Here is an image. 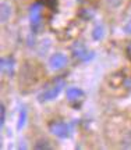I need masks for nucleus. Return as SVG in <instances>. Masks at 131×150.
Here are the masks:
<instances>
[{
    "label": "nucleus",
    "instance_id": "obj_4",
    "mask_svg": "<svg viewBox=\"0 0 131 150\" xmlns=\"http://www.w3.org/2000/svg\"><path fill=\"white\" fill-rule=\"evenodd\" d=\"M73 54H74V57H77L81 61H89V60L93 59V52H88L85 46L81 43H78L73 47Z\"/></svg>",
    "mask_w": 131,
    "mask_h": 150
},
{
    "label": "nucleus",
    "instance_id": "obj_1",
    "mask_svg": "<svg viewBox=\"0 0 131 150\" xmlns=\"http://www.w3.org/2000/svg\"><path fill=\"white\" fill-rule=\"evenodd\" d=\"M63 88H64V79H61V78H57L52 82V85L49 88H46L45 91H42L41 93L38 95V100L41 103L43 102H52V100H55L56 97L59 96L63 91Z\"/></svg>",
    "mask_w": 131,
    "mask_h": 150
},
{
    "label": "nucleus",
    "instance_id": "obj_16",
    "mask_svg": "<svg viewBox=\"0 0 131 150\" xmlns=\"http://www.w3.org/2000/svg\"><path fill=\"white\" fill-rule=\"evenodd\" d=\"M78 1H82V0H78Z\"/></svg>",
    "mask_w": 131,
    "mask_h": 150
},
{
    "label": "nucleus",
    "instance_id": "obj_12",
    "mask_svg": "<svg viewBox=\"0 0 131 150\" xmlns=\"http://www.w3.org/2000/svg\"><path fill=\"white\" fill-rule=\"evenodd\" d=\"M6 122V107L4 104L0 106V127H3Z\"/></svg>",
    "mask_w": 131,
    "mask_h": 150
},
{
    "label": "nucleus",
    "instance_id": "obj_11",
    "mask_svg": "<svg viewBox=\"0 0 131 150\" xmlns=\"http://www.w3.org/2000/svg\"><path fill=\"white\" fill-rule=\"evenodd\" d=\"M35 149H38V150H45V149H52V146H50V142L49 140H39V142H36L35 143Z\"/></svg>",
    "mask_w": 131,
    "mask_h": 150
},
{
    "label": "nucleus",
    "instance_id": "obj_10",
    "mask_svg": "<svg viewBox=\"0 0 131 150\" xmlns=\"http://www.w3.org/2000/svg\"><path fill=\"white\" fill-rule=\"evenodd\" d=\"M25 121H27V110L25 108H21L20 111V115H18V121H17V129L21 131L25 125Z\"/></svg>",
    "mask_w": 131,
    "mask_h": 150
},
{
    "label": "nucleus",
    "instance_id": "obj_3",
    "mask_svg": "<svg viewBox=\"0 0 131 150\" xmlns=\"http://www.w3.org/2000/svg\"><path fill=\"white\" fill-rule=\"evenodd\" d=\"M41 21H42V6L36 3L31 6V11H29V22L33 31H36L39 28Z\"/></svg>",
    "mask_w": 131,
    "mask_h": 150
},
{
    "label": "nucleus",
    "instance_id": "obj_14",
    "mask_svg": "<svg viewBox=\"0 0 131 150\" xmlns=\"http://www.w3.org/2000/svg\"><path fill=\"white\" fill-rule=\"evenodd\" d=\"M43 1L46 3V6H49V7H52V8L56 6V0H43Z\"/></svg>",
    "mask_w": 131,
    "mask_h": 150
},
{
    "label": "nucleus",
    "instance_id": "obj_9",
    "mask_svg": "<svg viewBox=\"0 0 131 150\" xmlns=\"http://www.w3.org/2000/svg\"><path fill=\"white\" fill-rule=\"evenodd\" d=\"M105 36V28L102 25H96L92 31V39L93 40H102Z\"/></svg>",
    "mask_w": 131,
    "mask_h": 150
},
{
    "label": "nucleus",
    "instance_id": "obj_8",
    "mask_svg": "<svg viewBox=\"0 0 131 150\" xmlns=\"http://www.w3.org/2000/svg\"><path fill=\"white\" fill-rule=\"evenodd\" d=\"M82 96H84V92H82L80 88H70V89L67 91V99H68L70 102H77V100H80Z\"/></svg>",
    "mask_w": 131,
    "mask_h": 150
},
{
    "label": "nucleus",
    "instance_id": "obj_13",
    "mask_svg": "<svg viewBox=\"0 0 131 150\" xmlns=\"http://www.w3.org/2000/svg\"><path fill=\"white\" fill-rule=\"evenodd\" d=\"M106 1H108V4H109L110 7H119L123 0H106Z\"/></svg>",
    "mask_w": 131,
    "mask_h": 150
},
{
    "label": "nucleus",
    "instance_id": "obj_15",
    "mask_svg": "<svg viewBox=\"0 0 131 150\" xmlns=\"http://www.w3.org/2000/svg\"><path fill=\"white\" fill-rule=\"evenodd\" d=\"M126 86L128 88V89H131V78H130V79H127V81H126Z\"/></svg>",
    "mask_w": 131,
    "mask_h": 150
},
{
    "label": "nucleus",
    "instance_id": "obj_6",
    "mask_svg": "<svg viewBox=\"0 0 131 150\" xmlns=\"http://www.w3.org/2000/svg\"><path fill=\"white\" fill-rule=\"evenodd\" d=\"M0 70H1L3 74L11 75L13 74V70H14V59H11V57L1 59V61H0Z\"/></svg>",
    "mask_w": 131,
    "mask_h": 150
},
{
    "label": "nucleus",
    "instance_id": "obj_2",
    "mask_svg": "<svg viewBox=\"0 0 131 150\" xmlns=\"http://www.w3.org/2000/svg\"><path fill=\"white\" fill-rule=\"evenodd\" d=\"M49 131L60 139H67L70 136V127L63 121H52L49 124Z\"/></svg>",
    "mask_w": 131,
    "mask_h": 150
},
{
    "label": "nucleus",
    "instance_id": "obj_5",
    "mask_svg": "<svg viewBox=\"0 0 131 150\" xmlns=\"http://www.w3.org/2000/svg\"><path fill=\"white\" fill-rule=\"evenodd\" d=\"M66 64H67V57H66V54H63V53L53 54L49 60V65L52 70H61V68L66 67Z\"/></svg>",
    "mask_w": 131,
    "mask_h": 150
},
{
    "label": "nucleus",
    "instance_id": "obj_7",
    "mask_svg": "<svg viewBox=\"0 0 131 150\" xmlns=\"http://www.w3.org/2000/svg\"><path fill=\"white\" fill-rule=\"evenodd\" d=\"M11 16V7L9 3H6L3 1L1 4H0V21L1 22H7L9 21V18Z\"/></svg>",
    "mask_w": 131,
    "mask_h": 150
}]
</instances>
